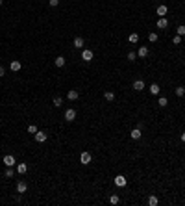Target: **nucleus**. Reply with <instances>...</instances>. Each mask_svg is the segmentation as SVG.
<instances>
[{
	"label": "nucleus",
	"mask_w": 185,
	"mask_h": 206,
	"mask_svg": "<svg viewBox=\"0 0 185 206\" xmlns=\"http://www.w3.org/2000/svg\"><path fill=\"white\" fill-rule=\"evenodd\" d=\"M74 119H76V110H72V108H69L65 112V121H69V123H72Z\"/></svg>",
	"instance_id": "nucleus-1"
},
{
	"label": "nucleus",
	"mask_w": 185,
	"mask_h": 206,
	"mask_svg": "<svg viewBox=\"0 0 185 206\" xmlns=\"http://www.w3.org/2000/svg\"><path fill=\"white\" fill-rule=\"evenodd\" d=\"M15 164H17V162H15V158L11 156V154H6V156H4V165H6V167H13Z\"/></svg>",
	"instance_id": "nucleus-2"
},
{
	"label": "nucleus",
	"mask_w": 185,
	"mask_h": 206,
	"mask_svg": "<svg viewBox=\"0 0 185 206\" xmlns=\"http://www.w3.org/2000/svg\"><path fill=\"white\" fill-rule=\"evenodd\" d=\"M81 59H83V61H91V59H93V50L83 48V50H81Z\"/></svg>",
	"instance_id": "nucleus-3"
},
{
	"label": "nucleus",
	"mask_w": 185,
	"mask_h": 206,
	"mask_svg": "<svg viewBox=\"0 0 185 206\" xmlns=\"http://www.w3.org/2000/svg\"><path fill=\"white\" fill-rule=\"evenodd\" d=\"M91 160H93V158H91V152H81V156H80V162H81L83 165L91 164Z\"/></svg>",
	"instance_id": "nucleus-4"
},
{
	"label": "nucleus",
	"mask_w": 185,
	"mask_h": 206,
	"mask_svg": "<svg viewBox=\"0 0 185 206\" xmlns=\"http://www.w3.org/2000/svg\"><path fill=\"white\" fill-rule=\"evenodd\" d=\"M157 28H159V30L168 28V21H167V17H159V19H157Z\"/></svg>",
	"instance_id": "nucleus-5"
},
{
	"label": "nucleus",
	"mask_w": 185,
	"mask_h": 206,
	"mask_svg": "<svg viewBox=\"0 0 185 206\" xmlns=\"http://www.w3.org/2000/svg\"><path fill=\"white\" fill-rule=\"evenodd\" d=\"M33 137H35V141L43 143V141H46V137H48V136H46V132H39V130H37V132L33 134Z\"/></svg>",
	"instance_id": "nucleus-6"
},
{
	"label": "nucleus",
	"mask_w": 185,
	"mask_h": 206,
	"mask_svg": "<svg viewBox=\"0 0 185 206\" xmlns=\"http://www.w3.org/2000/svg\"><path fill=\"white\" fill-rule=\"evenodd\" d=\"M9 69L13 71V73H17V71L22 69V63L19 61V59H13V61H11V65H9Z\"/></svg>",
	"instance_id": "nucleus-7"
},
{
	"label": "nucleus",
	"mask_w": 185,
	"mask_h": 206,
	"mask_svg": "<svg viewBox=\"0 0 185 206\" xmlns=\"http://www.w3.org/2000/svg\"><path fill=\"white\" fill-rule=\"evenodd\" d=\"M115 186H119V188H124V186H126V176L117 175V176H115Z\"/></svg>",
	"instance_id": "nucleus-8"
},
{
	"label": "nucleus",
	"mask_w": 185,
	"mask_h": 206,
	"mask_svg": "<svg viewBox=\"0 0 185 206\" xmlns=\"http://www.w3.org/2000/svg\"><path fill=\"white\" fill-rule=\"evenodd\" d=\"M72 45L76 46V48H83V45H85V41H83V37H74V41H72Z\"/></svg>",
	"instance_id": "nucleus-9"
},
{
	"label": "nucleus",
	"mask_w": 185,
	"mask_h": 206,
	"mask_svg": "<svg viewBox=\"0 0 185 206\" xmlns=\"http://www.w3.org/2000/svg\"><path fill=\"white\" fill-rule=\"evenodd\" d=\"M137 56H139V58H146V56H148V46H139Z\"/></svg>",
	"instance_id": "nucleus-10"
},
{
	"label": "nucleus",
	"mask_w": 185,
	"mask_h": 206,
	"mask_svg": "<svg viewBox=\"0 0 185 206\" xmlns=\"http://www.w3.org/2000/svg\"><path fill=\"white\" fill-rule=\"evenodd\" d=\"M130 136H132V139H141V136H143V134H141V128H133L132 132H130Z\"/></svg>",
	"instance_id": "nucleus-11"
},
{
	"label": "nucleus",
	"mask_w": 185,
	"mask_h": 206,
	"mask_svg": "<svg viewBox=\"0 0 185 206\" xmlns=\"http://www.w3.org/2000/svg\"><path fill=\"white\" fill-rule=\"evenodd\" d=\"M26 189H28V184H26V182H17V191L19 193H26Z\"/></svg>",
	"instance_id": "nucleus-12"
},
{
	"label": "nucleus",
	"mask_w": 185,
	"mask_h": 206,
	"mask_svg": "<svg viewBox=\"0 0 185 206\" xmlns=\"http://www.w3.org/2000/svg\"><path fill=\"white\" fill-rule=\"evenodd\" d=\"M133 89H135V91H143L144 89V82L143 80H135V82H133Z\"/></svg>",
	"instance_id": "nucleus-13"
},
{
	"label": "nucleus",
	"mask_w": 185,
	"mask_h": 206,
	"mask_svg": "<svg viewBox=\"0 0 185 206\" xmlns=\"http://www.w3.org/2000/svg\"><path fill=\"white\" fill-rule=\"evenodd\" d=\"M67 98H69V100H78V91L76 89H70L69 93H67Z\"/></svg>",
	"instance_id": "nucleus-14"
},
{
	"label": "nucleus",
	"mask_w": 185,
	"mask_h": 206,
	"mask_svg": "<svg viewBox=\"0 0 185 206\" xmlns=\"http://www.w3.org/2000/svg\"><path fill=\"white\" fill-rule=\"evenodd\" d=\"M26 171H28V165L26 164H17V173L19 175H24Z\"/></svg>",
	"instance_id": "nucleus-15"
},
{
	"label": "nucleus",
	"mask_w": 185,
	"mask_h": 206,
	"mask_svg": "<svg viewBox=\"0 0 185 206\" xmlns=\"http://www.w3.org/2000/svg\"><path fill=\"white\" fill-rule=\"evenodd\" d=\"M167 6H157V9H156V13L159 15V17H165V15H167Z\"/></svg>",
	"instance_id": "nucleus-16"
},
{
	"label": "nucleus",
	"mask_w": 185,
	"mask_h": 206,
	"mask_svg": "<svg viewBox=\"0 0 185 206\" xmlns=\"http://www.w3.org/2000/svg\"><path fill=\"white\" fill-rule=\"evenodd\" d=\"M104 98H106L108 102L115 100V93H113V91H106V93H104Z\"/></svg>",
	"instance_id": "nucleus-17"
},
{
	"label": "nucleus",
	"mask_w": 185,
	"mask_h": 206,
	"mask_svg": "<svg viewBox=\"0 0 185 206\" xmlns=\"http://www.w3.org/2000/svg\"><path fill=\"white\" fill-rule=\"evenodd\" d=\"M54 63H56V67H65V58L63 56H57L54 59Z\"/></svg>",
	"instance_id": "nucleus-18"
},
{
	"label": "nucleus",
	"mask_w": 185,
	"mask_h": 206,
	"mask_svg": "<svg viewBox=\"0 0 185 206\" xmlns=\"http://www.w3.org/2000/svg\"><path fill=\"white\" fill-rule=\"evenodd\" d=\"M159 91H161V88H159L157 84H152V85H150V93H152V95H159Z\"/></svg>",
	"instance_id": "nucleus-19"
},
{
	"label": "nucleus",
	"mask_w": 185,
	"mask_h": 206,
	"mask_svg": "<svg viewBox=\"0 0 185 206\" xmlns=\"http://www.w3.org/2000/svg\"><path fill=\"white\" fill-rule=\"evenodd\" d=\"M128 41H130V43H137V41H139V34H135V32H133V34H130Z\"/></svg>",
	"instance_id": "nucleus-20"
},
{
	"label": "nucleus",
	"mask_w": 185,
	"mask_h": 206,
	"mask_svg": "<svg viewBox=\"0 0 185 206\" xmlns=\"http://www.w3.org/2000/svg\"><path fill=\"white\" fill-rule=\"evenodd\" d=\"M157 39H159V37H157L156 32H150V34H148V41H150V43H156Z\"/></svg>",
	"instance_id": "nucleus-21"
},
{
	"label": "nucleus",
	"mask_w": 185,
	"mask_h": 206,
	"mask_svg": "<svg viewBox=\"0 0 185 206\" xmlns=\"http://www.w3.org/2000/svg\"><path fill=\"white\" fill-rule=\"evenodd\" d=\"M157 203H159V201H157V197H154V195L148 197V204H150V206H157Z\"/></svg>",
	"instance_id": "nucleus-22"
},
{
	"label": "nucleus",
	"mask_w": 185,
	"mask_h": 206,
	"mask_svg": "<svg viewBox=\"0 0 185 206\" xmlns=\"http://www.w3.org/2000/svg\"><path fill=\"white\" fill-rule=\"evenodd\" d=\"M157 104L161 106V108H165V106L168 104V100H167V97H159V100H157Z\"/></svg>",
	"instance_id": "nucleus-23"
},
{
	"label": "nucleus",
	"mask_w": 185,
	"mask_h": 206,
	"mask_svg": "<svg viewBox=\"0 0 185 206\" xmlns=\"http://www.w3.org/2000/svg\"><path fill=\"white\" fill-rule=\"evenodd\" d=\"M183 95H185V88H183V85L176 88V97H183Z\"/></svg>",
	"instance_id": "nucleus-24"
},
{
	"label": "nucleus",
	"mask_w": 185,
	"mask_h": 206,
	"mask_svg": "<svg viewBox=\"0 0 185 206\" xmlns=\"http://www.w3.org/2000/svg\"><path fill=\"white\" fill-rule=\"evenodd\" d=\"M52 104L56 106V108H59V106L63 104V98H61V97H56V98H54V102H52Z\"/></svg>",
	"instance_id": "nucleus-25"
},
{
	"label": "nucleus",
	"mask_w": 185,
	"mask_h": 206,
	"mask_svg": "<svg viewBox=\"0 0 185 206\" xmlns=\"http://www.w3.org/2000/svg\"><path fill=\"white\" fill-rule=\"evenodd\" d=\"M126 58H128V61H135V59H137V54H135V52H128V56H126Z\"/></svg>",
	"instance_id": "nucleus-26"
},
{
	"label": "nucleus",
	"mask_w": 185,
	"mask_h": 206,
	"mask_svg": "<svg viewBox=\"0 0 185 206\" xmlns=\"http://www.w3.org/2000/svg\"><path fill=\"white\" fill-rule=\"evenodd\" d=\"M119 195H111V199H109V203H111V204H119Z\"/></svg>",
	"instance_id": "nucleus-27"
},
{
	"label": "nucleus",
	"mask_w": 185,
	"mask_h": 206,
	"mask_svg": "<svg viewBox=\"0 0 185 206\" xmlns=\"http://www.w3.org/2000/svg\"><path fill=\"white\" fill-rule=\"evenodd\" d=\"M176 32H178V35H182V37H183V35H185V26L183 24L178 26V30H176Z\"/></svg>",
	"instance_id": "nucleus-28"
},
{
	"label": "nucleus",
	"mask_w": 185,
	"mask_h": 206,
	"mask_svg": "<svg viewBox=\"0 0 185 206\" xmlns=\"http://www.w3.org/2000/svg\"><path fill=\"white\" fill-rule=\"evenodd\" d=\"M28 132H30V134H35V132H37V126H35V125H30V126H28Z\"/></svg>",
	"instance_id": "nucleus-29"
},
{
	"label": "nucleus",
	"mask_w": 185,
	"mask_h": 206,
	"mask_svg": "<svg viewBox=\"0 0 185 206\" xmlns=\"http://www.w3.org/2000/svg\"><path fill=\"white\" fill-rule=\"evenodd\" d=\"M11 176H13V169L7 167V169H6V178H11Z\"/></svg>",
	"instance_id": "nucleus-30"
},
{
	"label": "nucleus",
	"mask_w": 185,
	"mask_h": 206,
	"mask_svg": "<svg viewBox=\"0 0 185 206\" xmlns=\"http://www.w3.org/2000/svg\"><path fill=\"white\" fill-rule=\"evenodd\" d=\"M172 43H174V45H180V43H182V35H176V37L172 39Z\"/></svg>",
	"instance_id": "nucleus-31"
},
{
	"label": "nucleus",
	"mask_w": 185,
	"mask_h": 206,
	"mask_svg": "<svg viewBox=\"0 0 185 206\" xmlns=\"http://www.w3.org/2000/svg\"><path fill=\"white\" fill-rule=\"evenodd\" d=\"M48 4H50V6H52V7H56L57 4H59V0H48Z\"/></svg>",
	"instance_id": "nucleus-32"
},
{
	"label": "nucleus",
	"mask_w": 185,
	"mask_h": 206,
	"mask_svg": "<svg viewBox=\"0 0 185 206\" xmlns=\"http://www.w3.org/2000/svg\"><path fill=\"white\" fill-rule=\"evenodd\" d=\"M4 74H6V69H4V67H0V78H2Z\"/></svg>",
	"instance_id": "nucleus-33"
},
{
	"label": "nucleus",
	"mask_w": 185,
	"mask_h": 206,
	"mask_svg": "<svg viewBox=\"0 0 185 206\" xmlns=\"http://www.w3.org/2000/svg\"><path fill=\"white\" fill-rule=\"evenodd\" d=\"M182 141H183V143H185V132L182 134Z\"/></svg>",
	"instance_id": "nucleus-34"
},
{
	"label": "nucleus",
	"mask_w": 185,
	"mask_h": 206,
	"mask_svg": "<svg viewBox=\"0 0 185 206\" xmlns=\"http://www.w3.org/2000/svg\"><path fill=\"white\" fill-rule=\"evenodd\" d=\"M2 4H4V0H0V6H2Z\"/></svg>",
	"instance_id": "nucleus-35"
}]
</instances>
